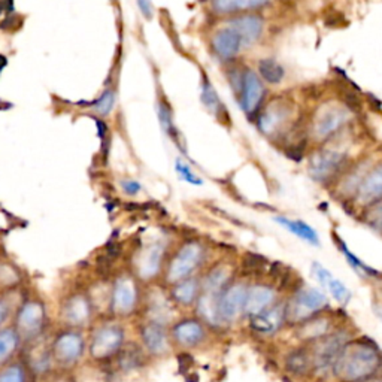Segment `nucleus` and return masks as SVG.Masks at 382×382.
Wrapping results in <instances>:
<instances>
[{"instance_id":"1","label":"nucleus","mask_w":382,"mask_h":382,"mask_svg":"<svg viewBox=\"0 0 382 382\" xmlns=\"http://www.w3.org/2000/svg\"><path fill=\"white\" fill-rule=\"evenodd\" d=\"M381 368V356L374 343L350 341L334 363L333 374L343 382H365Z\"/></svg>"},{"instance_id":"2","label":"nucleus","mask_w":382,"mask_h":382,"mask_svg":"<svg viewBox=\"0 0 382 382\" xmlns=\"http://www.w3.org/2000/svg\"><path fill=\"white\" fill-rule=\"evenodd\" d=\"M90 357L96 361L114 359L125 345L123 325L115 321H105L94 327L87 341Z\"/></svg>"},{"instance_id":"3","label":"nucleus","mask_w":382,"mask_h":382,"mask_svg":"<svg viewBox=\"0 0 382 382\" xmlns=\"http://www.w3.org/2000/svg\"><path fill=\"white\" fill-rule=\"evenodd\" d=\"M87 348V339L79 329H68L59 332L51 343V351L56 366L69 370L83 360Z\"/></svg>"},{"instance_id":"4","label":"nucleus","mask_w":382,"mask_h":382,"mask_svg":"<svg viewBox=\"0 0 382 382\" xmlns=\"http://www.w3.org/2000/svg\"><path fill=\"white\" fill-rule=\"evenodd\" d=\"M327 306H329V297L321 290L302 287L291 296L290 302L285 303L287 321L303 323L309 318L321 314Z\"/></svg>"},{"instance_id":"5","label":"nucleus","mask_w":382,"mask_h":382,"mask_svg":"<svg viewBox=\"0 0 382 382\" xmlns=\"http://www.w3.org/2000/svg\"><path fill=\"white\" fill-rule=\"evenodd\" d=\"M205 259L203 245L197 241H190L181 245L179 250L170 259L166 269V281L172 285L185 278L194 275V272L202 266Z\"/></svg>"},{"instance_id":"6","label":"nucleus","mask_w":382,"mask_h":382,"mask_svg":"<svg viewBox=\"0 0 382 382\" xmlns=\"http://www.w3.org/2000/svg\"><path fill=\"white\" fill-rule=\"evenodd\" d=\"M47 324V308L38 299L26 300L15 314V330L21 336V341L33 342L41 338Z\"/></svg>"},{"instance_id":"7","label":"nucleus","mask_w":382,"mask_h":382,"mask_svg":"<svg viewBox=\"0 0 382 382\" xmlns=\"http://www.w3.org/2000/svg\"><path fill=\"white\" fill-rule=\"evenodd\" d=\"M350 111L342 105L330 103L318 109L312 121V136L318 142H327L341 133L350 121Z\"/></svg>"},{"instance_id":"8","label":"nucleus","mask_w":382,"mask_h":382,"mask_svg":"<svg viewBox=\"0 0 382 382\" xmlns=\"http://www.w3.org/2000/svg\"><path fill=\"white\" fill-rule=\"evenodd\" d=\"M291 118H293V106L288 100L278 97L263 106L254 120L263 134L268 138H275L281 132H285Z\"/></svg>"},{"instance_id":"9","label":"nucleus","mask_w":382,"mask_h":382,"mask_svg":"<svg viewBox=\"0 0 382 382\" xmlns=\"http://www.w3.org/2000/svg\"><path fill=\"white\" fill-rule=\"evenodd\" d=\"M347 161L348 156L345 151L336 148H321L315 151L309 159V177L316 183H327V181L341 174Z\"/></svg>"},{"instance_id":"10","label":"nucleus","mask_w":382,"mask_h":382,"mask_svg":"<svg viewBox=\"0 0 382 382\" xmlns=\"http://www.w3.org/2000/svg\"><path fill=\"white\" fill-rule=\"evenodd\" d=\"M266 84L263 83L261 78L254 69L245 68L242 77V87L238 96V103L242 111L247 114L248 118L254 120L263 108V103L266 100Z\"/></svg>"},{"instance_id":"11","label":"nucleus","mask_w":382,"mask_h":382,"mask_svg":"<svg viewBox=\"0 0 382 382\" xmlns=\"http://www.w3.org/2000/svg\"><path fill=\"white\" fill-rule=\"evenodd\" d=\"M248 285L243 283H230L217 297V315L220 324L234 323L245 311Z\"/></svg>"},{"instance_id":"12","label":"nucleus","mask_w":382,"mask_h":382,"mask_svg":"<svg viewBox=\"0 0 382 382\" xmlns=\"http://www.w3.org/2000/svg\"><path fill=\"white\" fill-rule=\"evenodd\" d=\"M350 342L348 336L343 332L327 333L323 338L315 341L312 356V365L318 372H333L334 363L338 360L341 351Z\"/></svg>"},{"instance_id":"13","label":"nucleus","mask_w":382,"mask_h":382,"mask_svg":"<svg viewBox=\"0 0 382 382\" xmlns=\"http://www.w3.org/2000/svg\"><path fill=\"white\" fill-rule=\"evenodd\" d=\"M139 302V288L129 275L118 277L111 288V311L117 316H129Z\"/></svg>"},{"instance_id":"14","label":"nucleus","mask_w":382,"mask_h":382,"mask_svg":"<svg viewBox=\"0 0 382 382\" xmlns=\"http://www.w3.org/2000/svg\"><path fill=\"white\" fill-rule=\"evenodd\" d=\"M139 336L143 351L152 357L166 356L170 351L172 339L165 324L147 320L141 325Z\"/></svg>"},{"instance_id":"15","label":"nucleus","mask_w":382,"mask_h":382,"mask_svg":"<svg viewBox=\"0 0 382 382\" xmlns=\"http://www.w3.org/2000/svg\"><path fill=\"white\" fill-rule=\"evenodd\" d=\"M242 38L230 26H223L211 36V50L214 56L224 63H232L238 59L243 50Z\"/></svg>"},{"instance_id":"16","label":"nucleus","mask_w":382,"mask_h":382,"mask_svg":"<svg viewBox=\"0 0 382 382\" xmlns=\"http://www.w3.org/2000/svg\"><path fill=\"white\" fill-rule=\"evenodd\" d=\"M94 308L92 300L84 293H75L66 299L61 308V318L68 327L72 329H83L92 321Z\"/></svg>"},{"instance_id":"17","label":"nucleus","mask_w":382,"mask_h":382,"mask_svg":"<svg viewBox=\"0 0 382 382\" xmlns=\"http://www.w3.org/2000/svg\"><path fill=\"white\" fill-rule=\"evenodd\" d=\"M225 24L238 32V34L242 38L243 47L248 48L263 38L266 21L265 18L257 12H247L229 17V20H227Z\"/></svg>"},{"instance_id":"18","label":"nucleus","mask_w":382,"mask_h":382,"mask_svg":"<svg viewBox=\"0 0 382 382\" xmlns=\"http://www.w3.org/2000/svg\"><path fill=\"white\" fill-rule=\"evenodd\" d=\"M170 339L181 348L199 347L206 339V325L199 318H185L172 327Z\"/></svg>"},{"instance_id":"19","label":"nucleus","mask_w":382,"mask_h":382,"mask_svg":"<svg viewBox=\"0 0 382 382\" xmlns=\"http://www.w3.org/2000/svg\"><path fill=\"white\" fill-rule=\"evenodd\" d=\"M165 259V245L161 242H152L143 247L136 257V272L142 281H150L156 278Z\"/></svg>"},{"instance_id":"20","label":"nucleus","mask_w":382,"mask_h":382,"mask_svg":"<svg viewBox=\"0 0 382 382\" xmlns=\"http://www.w3.org/2000/svg\"><path fill=\"white\" fill-rule=\"evenodd\" d=\"M287 321L285 316V303L279 305L275 303L266 311H263L257 315L250 316V325L252 332L261 336H272L281 330V327Z\"/></svg>"},{"instance_id":"21","label":"nucleus","mask_w":382,"mask_h":382,"mask_svg":"<svg viewBox=\"0 0 382 382\" xmlns=\"http://www.w3.org/2000/svg\"><path fill=\"white\" fill-rule=\"evenodd\" d=\"M354 197H356L357 202L365 208L382 200V163L366 170V174L363 175Z\"/></svg>"},{"instance_id":"22","label":"nucleus","mask_w":382,"mask_h":382,"mask_svg":"<svg viewBox=\"0 0 382 382\" xmlns=\"http://www.w3.org/2000/svg\"><path fill=\"white\" fill-rule=\"evenodd\" d=\"M314 277L323 288L329 291V294L338 302L341 306H347L352 297L351 290L345 285L341 279L336 278L329 269H325L320 263H314L312 265Z\"/></svg>"},{"instance_id":"23","label":"nucleus","mask_w":382,"mask_h":382,"mask_svg":"<svg viewBox=\"0 0 382 382\" xmlns=\"http://www.w3.org/2000/svg\"><path fill=\"white\" fill-rule=\"evenodd\" d=\"M277 303V291L266 284H254L248 287L247 300H245L243 315L248 318L257 315Z\"/></svg>"},{"instance_id":"24","label":"nucleus","mask_w":382,"mask_h":382,"mask_svg":"<svg viewBox=\"0 0 382 382\" xmlns=\"http://www.w3.org/2000/svg\"><path fill=\"white\" fill-rule=\"evenodd\" d=\"M270 0H209V8L215 15L233 17L247 12H257L269 6Z\"/></svg>"},{"instance_id":"25","label":"nucleus","mask_w":382,"mask_h":382,"mask_svg":"<svg viewBox=\"0 0 382 382\" xmlns=\"http://www.w3.org/2000/svg\"><path fill=\"white\" fill-rule=\"evenodd\" d=\"M54 365L56 363H54L51 347H48L47 343H42L39 339L33 341L29 357H27V366L32 369L33 374L38 376L48 375Z\"/></svg>"},{"instance_id":"26","label":"nucleus","mask_w":382,"mask_h":382,"mask_svg":"<svg viewBox=\"0 0 382 382\" xmlns=\"http://www.w3.org/2000/svg\"><path fill=\"white\" fill-rule=\"evenodd\" d=\"M200 102H202L206 111L214 115L217 120L223 121L225 118H229L225 105L223 103L220 96H218L217 90L214 88L211 79L206 77V74H202V77H200Z\"/></svg>"},{"instance_id":"27","label":"nucleus","mask_w":382,"mask_h":382,"mask_svg":"<svg viewBox=\"0 0 382 382\" xmlns=\"http://www.w3.org/2000/svg\"><path fill=\"white\" fill-rule=\"evenodd\" d=\"M200 281L190 277L185 278L183 281H179V283L172 284L170 288V299L172 302L184 306V308H190L196 305L197 299L200 296Z\"/></svg>"},{"instance_id":"28","label":"nucleus","mask_w":382,"mask_h":382,"mask_svg":"<svg viewBox=\"0 0 382 382\" xmlns=\"http://www.w3.org/2000/svg\"><path fill=\"white\" fill-rule=\"evenodd\" d=\"M232 268L227 265H218L212 268L200 281V293L218 296L221 291L232 283Z\"/></svg>"},{"instance_id":"29","label":"nucleus","mask_w":382,"mask_h":382,"mask_svg":"<svg viewBox=\"0 0 382 382\" xmlns=\"http://www.w3.org/2000/svg\"><path fill=\"white\" fill-rule=\"evenodd\" d=\"M274 221L279 224L281 227H284L287 232H290L296 238L302 239L308 243L314 245V247H320V236H318L316 230L312 225H309L308 223L302 220H296V218H288V217H275Z\"/></svg>"},{"instance_id":"30","label":"nucleus","mask_w":382,"mask_h":382,"mask_svg":"<svg viewBox=\"0 0 382 382\" xmlns=\"http://www.w3.org/2000/svg\"><path fill=\"white\" fill-rule=\"evenodd\" d=\"M20 345L21 336L18 334L15 327H2L0 329V368H3L12 360Z\"/></svg>"},{"instance_id":"31","label":"nucleus","mask_w":382,"mask_h":382,"mask_svg":"<svg viewBox=\"0 0 382 382\" xmlns=\"http://www.w3.org/2000/svg\"><path fill=\"white\" fill-rule=\"evenodd\" d=\"M157 117H159L160 127L163 129V132H165L169 138L175 142V145L178 148H181V151H185L183 143H181V133L177 129L175 121H174V112H172V108L165 99H159Z\"/></svg>"},{"instance_id":"32","label":"nucleus","mask_w":382,"mask_h":382,"mask_svg":"<svg viewBox=\"0 0 382 382\" xmlns=\"http://www.w3.org/2000/svg\"><path fill=\"white\" fill-rule=\"evenodd\" d=\"M257 74L265 84L278 86L285 78V69L275 59H261L257 63Z\"/></svg>"},{"instance_id":"33","label":"nucleus","mask_w":382,"mask_h":382,"mask_svg":"<svg viewBox=\"0 0 382 382\" xmlns=\"http://www.w3.org/2000/svg\"><path fill=\"white\" fill-rule=\"evenodd\" d=\"M330 323L323 316H312L309 320L302 323V329H300V338L303 341H318L323 336L329 333Z\"/></svg>"},{"instance_id":"34","label":"nucleus","mask_w":382,"mask_h":382,"mask_svg":"<svg viewBox=\"0 0 382 382\" xmlns=\"http://www.w3.org/2000/svg\"><path fill=\"white\" fill-rule=\"evenodd\" d=\"M336 242H338V248L345 256V260H347V263L356 274H359L360 277H374V278L379 277V272H376L374 268L368 266L360 257H357L356 254L351 252L350 248L347 247V243H345L341 238H338V236H336Z\"/></svg>"},{"instance_id":"35","label":"nucleus","mask_w":382,"mask_h":382,"mask_svg":"<svg viewBox=\"0 0 382 382\" xmlns=\"http://www.w3.org/2000/svg\"><path fill=\"white\" fill-rule=\"evenodd\" d=\"M172 303L169 302L166 297H163L161 294H154L148 300V320L151 321H157L166 325V321L170 316V309Z\"/></svg>"},{"instance_id":"36","label":"nucleus","mask_w":382,"mask_h":382,"mask_svg":"<svg viewBox=\"0 0 382 382\" xmlns=\"http://www.w3.org/2000/svg\"><path fill=\"white\" fill-rule=\"evenodd\" d=\"M143 348H130V347H124L121 348V351L117 354L115 357H118V368L124 372H130V370H136L143 361L142 357Z\"/></svg>"},{"instance_id":"37","label":"nucleus","mask_w":382,"mask_h":382,"mask_svg":"<svg viewBox=\"0 0 382 382\" xmlns=\"http://www.w3.org/2000/svg\"><path fill=\"white\" fill-rule=\"evenodd\" d=\"M111 288L112 285L97 284L93 288L92 293L88 294L94 311H103V309H108V308L111 309Z\"/></svg>"},{"instance_id":"38","label":"nucleus","mask_w":382,"mask_h":382,"mask_svg":"<svg viewBox=\"0 0 382 382\" xmlns=\"http://www.w3.org/2000/svg\"><path fill=\"white\" fill-rule=\"evenodd\" d=\"M287 366L293 374H306L309 369L314 368L312 356L306 351H296L288 357Z\"/></svg>"},{"instance_id":"39","label":"nucleus","mask_w":382,"mask_h":382,"mask_svg":"<svg viewBox=\"0 0 382 382\" xmlns=\"http://www.w3.org/2000/svg\"><path fill=\"white\" fill-rule=\"evenodd\" d=\"M27 370L21 363L9 361L8 365L0 368V382H26Z\"/></svg>"},{"instance_id":"40","label":"nucleus","mask_w":382,"mask_h":382,"mask_svg":"<svg viewBox=\"0 0 382 382\" xmlns=\"http://www.w3.org/2000/svg\"><path fill=\"white\" fill-rule=\"evenodd\" d=\"M175 170L178 177L185 181L187 184H191V185H203V179L200 178L196 172L193 170V168H191L188 163L183 159H178L177 163H175Z\"/></svg>"},{"instance_id":"41","label":"nucleus","mask_w":382,"mask_h":382,"mask_svg":"<svg viewBox=\"0 0 382 382\" xmlns=\"http://www.w3.org/2000/svg\"><path fill=\"white\" fill-rule=\"evenodd\" d=\"M115 99H117V96H115L114 90L112 88H106L105 92L102 93V96H100L96 100V102H94V105H93L94 111L99 115H102V117L109 115V114L112 112V109L115 106Z\"/></svg>"},{"instance_id":"42","label":"nucleus","mask_w":382,"mask_h":382,"mask_svg":"<svg viewBox=\"0 0 382 382\" xmlns=\"http://www.w3.org/2000/svg\"><path fill=\"white\" fill-rule=\"evenodd\" d=\"M365 223L374 229L376 233L382 234V200L366 208Z\"/></svg>"},{"instance_id":"43","label":"nucleus","mask_w":382,"mask_h":382,"mask_svg":"<svg viewBox=\"0 0 382 382\" xmlns=\"http://www.w3.org/2000/svg\"><path fill=\"white\" fill-rule=\"evenodd\" d=\"M18 279H20V275L14 268L6 265L0 266V287H12L18 283Z\"/></svg>"},{"instance_id":"44","label":"nucleus","mask_w":382,"mask_h":382,"mask_svg":"<svg viewBox=\"0 0 382 382\" xmlns=\"http://www.w3.org/2000/svg\"><path fill=\"white\" fill-rule=\"evenodd\" d=\"M120 185H121L123 191L127 196H138L142 191L141 183H139V181H136V179H130V178L123 179L120 183Z\"/></svg>"},{"instance_id":"45","label":"nucleus","mask_w":382,"mask_h":382,"mask_svg":"<svg viewBox=\"0 0 382 382\" xmlns=\"http://www.w3.org/2000/svg\"><path fill=\"white\" fill-rule=\"evenodd\" d=\"M78 382H103V378L99 370L92 369V368H86V369H83V372H81Z\"/></svg>"},{"instance_id":"46","label":"nucleus","mask_w":382,"mask_h":382,"mask_svg":"<svg viewBox=\"0 0 382 382\" xmlns=\"http://www.w3.org/2000/svg\"><path fill=\"white\" fill-rule=\"evenodd\" d=\"M9 315H11V302H9L6 296H0V329L8 321Z\"/></svg>"},{"instance_id":"47","label":"nucleus","mask_w":382,"mask_h":382,"mask_svg":"<svg viewBox=\"0 0 382 382\" xmlns=\"http://www.w3.org/2000/svg\"><path fill=\"white\" fill-rule=\"evenodd\" d=\"M138 2V6L141 9V12L145 18H152V12H154V8H152V2L151 0H136Z\"/></svg>"},{"instance_id":"48","label":"nucleus","mask_w":382,"mask_h":382,"mask_svg":"<svg viewBox=\"0 0 382 382\" xmlns=\"http://www.w3.org/2000/svg\"><path fill=\"white\" fill-rule=\"evenodd\" d=\"M52 382H69V381H65V379H57V381H52Z\"/></svg>"}]
</instances>
